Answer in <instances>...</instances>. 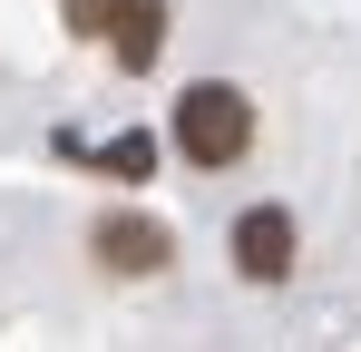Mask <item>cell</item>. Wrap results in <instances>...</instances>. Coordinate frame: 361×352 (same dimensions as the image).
I'll return each mask as SVG.
<instances>
[{"mask_svg":"<svg viewBox=\"0 0 361 352\" xmlns=\"http://www.w3.org/2000/svg\"><path fill=\"white\" fill-rule=\"evenodd\" d=\"M244 147H254V98L225 88V78H195V88L176 98V157L205 167V176H225Z\"/></svg>","mask_w":361,"mask_h":352,"instance_id":"obj_1","label":"cell"},{"mask_svg":"<svg viewBox=\"0 0 361 352\" xmlns=\"http://www.w3.org/2000/svg\"><path fill=\"white\" fill-rule=\"evenodd\" d=\"M88 254H98V274H118V284H147V274H166V264H176V235L157 225L147 206H108V216L88 225Z\"/></svg>","mask_w":361,"mask_h":352,"instance_id":"obj_2","label":"cell"},{"mask_svg":"<svg viewBox=\"0 0 361 352\" xmlns=\"http://www.w3.org/2000/svg\"><path fill=\"white\" fill-rule=\"evenodd\" d=\"M235 274L244 284H283L293 274V216L283 206H244L235 216Z\"/></svg>","mask_w":361,"mask_h":352,"instance_id":"obj_3","label":"cell"},{"mask_svg":"<svg viewBox=\"0 0 361 352\" xmlns=\"http://www.w3.org/2000/svg\"><path fill=\"white\" fill-rule=\"evenodd\" d=\"M157 49H166V0H118L108 59H118V69H157Z\"/></svg>","mask_w":361,"mask_h":352,"instance_id":"obj_4","label":"cell"},{"mask_svg":"<svg viewBox=\"0 0 361 352\" xmlns=\"http://www.w3.org/2000/svg\"><path fill=\"white\" fill-rule=\"evenodd\" d=\"M59 20L78 40H108V20H118V0H59Z\"/></svg>","mask_w":361,"mask_h":352,"instance_id":"obj_5","label":"cell"},{"mask_svg":"<svg viewBox=\"0 0 361 352\" xmlns=\"http://www.w3.org/2000/svg\"><path fill=\"white\" fill-rule=\"evenodd\" d=\"M147 167H157V147H147V137H118V147H108V176H127V186H137Z\"/></svg>","mask_w":361,"mask_h":352,"instance_id":"obj_6","label":"cell"}]
</instances>
